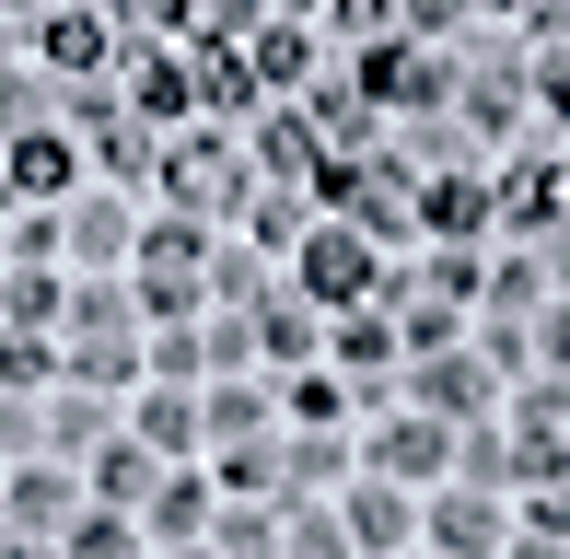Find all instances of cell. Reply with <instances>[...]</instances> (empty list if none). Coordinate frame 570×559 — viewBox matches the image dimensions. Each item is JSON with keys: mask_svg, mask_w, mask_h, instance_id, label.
Listing matches in <instances>:
<instances>
[{"mask_svg": "<svg viewBox=\"0 0 570 559\" xmlns=\"http://www.w3.org/2000/svg\"><path fill=\"white\" fill-rule=\"evenodd\" d=\"M151 559H222V548H210V537H187V548H151Z\"/></svg>", "mask_w": 570, "mask_h": 559, "instance_id": "47", "label": "cell"}, {"mask_svg": "<svg viewBox=\"0 0 570 559\" xmlns=\"http://www.w3.org/2000/svg\"><path fill=\"white\" fill-rule=\"evenodd\" d=\"M256 23H268V0H198V12H187V36H222V47H245Z\"/></svg>", "mask_w": 570, "mask_h": 559, "instance_id": "42", "label": "cell"}, {"mask_svg": "<svg viewBox=\"0 0 570 559\" xmlns=\"http://www.w3.org/2000/svg\"><path fill=\"white\" fill-rule=\"evenodd\" d=\"M256 431H279L268 385H256V373H222V385L198 396V443H256Z\"/></svg>", "mask_w": 570, "mask_h": 559, "instance_id": "25", "label": "cell"}, {"mask_svg": "<svg viewBox=\"0 0 570 559\" xmlns=\"http://www.w3.org/2000/svg\"><path fill=\"white\" fill-rule=\"evenodd\" d=\"M478 303H489V315H535V303H548V268H535V257H501Z\"/></svg>", "mask_w": 570, "mask_h": 559, "instance_id": "37", "label": "cell"}, {"mask_svg": "<svg viewBox=\"0 0 570 559\" xmlns=\"http://www.w3.org/2000/svg\"><path fill=\"white\" fill-rule=\"evenodd\" d=\"M373 268H384V245H361L350 222H303V245H292V292L315 303V315H350V303H373Z\"/></svg>", "mask_w": 570, "mask_h": 559, "instance_id": "3", "label": "cell"}, {"mask_svg": "<svg viewBox=\"0 0 570 559\" xmlns=\"http://www.w3.org/2000/svg\"><path fill=\"white\" fill-rule=\"evenodd\" d=\"M151 478H164V454H151V443H128V431H106V443L82 454V501H94V513H140V501H151Z\"/></svg>", "mask_w": 570, "mask_h": 559, "instance_id": "15", "label": "cell"}, {"mask_svg": "<svg viewBox=\"0 0 570 559\" xmlns=\"http://www.w3.org/2000/svg\"><path fill=\"white\" fill-rule=\"evenodd\" d=\"M0 12H23V0H0Z\"/></svg>", "mask_w": 570, "mask_h": 559, "instance_id": "50", "label": "cell"}, {"mask_svg": "<svg viewBox=\"0 0 570 559\" xmlns=\"http://www.w3.org/2000/svg\"><path fill=\"white\" fill-rule=\"evenodd\" d=\"M420 524H431V548H443V559H501V537H512V524H501V490H465V478L431 501Z\"/></svg>", "mask_w": 570, "mask_h": 559, "instance_id": "16", "label": "cell"}, {"mask_svg": "<svg viewBox=\"0 0 570 559\" xmlns=\"http://www.w3.org/2000/svg\"><path fill=\"white\" fill-rule=\"evenodd\" d=\"M140 537H151V548H187V537H210V467H164V478H151V501H140Z\"/></svg>", "mask_w": 570, "mask_h": 559, "instance_id": "19", "label": "cell"}, {"mask_svg": "<svg viewBox=\"0 0 570 559\" xmlns=\"http://www.w3.org/2000/svg\"><path fill=\"white\" fill-rule=\"evenodd\" d=\"M210 222H140V245H128V315H151V326H198L210 315Z\"/></svg>", "mask_w": 570, "mask_h": 559, "instance_id": "1", "label": "cell"}, {"mask_svg": "<svg viewBox=\"0 0 570 559\" xmlns=\"http://www.w3.org/2000/svg\"><path fill=\"white\" fill-rule=\"evenodd\" d=\"M59 245H70L82 268H128V245H140V210H128L117 187H82V198L59 210Z\"/></svg>", "mask_w": 570, "mask_h": 559, "instance_id": "14", "label": "cell"}, {"mask_svg": "<svg viewBox=\"0 0 570 559\" xmlns=\"http://www.w3.org/2000/svg\"><path fill=\"white\" fill-rule=\"evenodd\" d=\"M140 548H151L140 513H94V501H82V524L59 537V559H140Z\"/></svg>", "mask_w": 570, "mask_h": 559, "instance_id": "32", "label": "cell"}, {"mask_svg": "<svg viewBox=\"0 0 570 559\" xmlns=\"http://www.w3.org/2000/svg\"><path fill=\"white\" fill-rule=\"evenodd\" d=\"M326 350H338V373H350L361 396H384V373H396V315L350 303V315H326Z\"/></svg>", "mask_w": 570, "mask_h": 559, "instance_id": "20", "label": "cell"}, {"mask_svg": "<svg viewBox=\"0 0 570 559\" xmlns=\"http://www.w3.org/2000/svg\"><path fill=\"white\" fill-rule=\"evenodd\" d=\"M210 373V350H198V326H164V339L140 350V385H198Z\"/></svg>", "mask_w": 570, "mask_h": 559, "instance_id": "35", "label": "cell"}, {"mask_svg": "<svg viewBox=\"0 0 570 559\" xmlns=\"http://www.w3.org/2000/svg\"><path fill=\"white\" fill-rule=\"evenodd\" d=\"M151 187H164V210H175V222H245L256 164H245V151H233L222 129H187V140H164Z\"/></svg>", "mask_w": 570, "mask_h": 559, "instance_id": "2", "label": "cell"}, {"mask_svg": "<svg viewBox=\"0 0 570 559\" xmlns=\"http://www.w3.org/2000/svg\"><path fill=\"white\" fill-rule=\"evenodd\" d=\"M268 292V257L256 245H210V303H256Z\"/></svg>", "mask_w": 570, "mask_h": 559, "instance_id": "38", "label": "cell"}, {"mask_svg": "<svg viewBox=\"0 0 570 559\" xmlns=\"http://www.w3.org/2000/svg\"><path fill=\"white\" fill-rule=\"evenodd\" d=\"M59 373L94 385V396H128V385H140V326H70V339H59Z\"/></svg>", "mask_w": 570, "mask_h": 559, "instance_id": "17", "label": "cell"}, {"mask_svg": "<svg viewBox=\"0 0 570 559\" xmlns=\"http://www.w3.org/2000/svg\"><path fill=\"white\" fill-rule=\"evenodd\" d=\"M106 59H117V36H106V12H36V70L47 82H106Z\"/></svg>", "mask_w": 570, "mask_h": 559, "instance_id": "12", "label": "cell"}, {"mask_svg": "<svg viewBox=\"0 0 570 559\" xmlns=\"http://www.w3.org/2000/svg\"><path fill=\"white\" fill-rule=\"evenodd\" d=\"M431 559H443V548H431Z\"/></svg>", "mask_w": 570, "mask_h": 559, "instance_id": "51", "label": "cell"}, {"mask_svg": "<svg viewBox=\"0 0 570 559\" xmlns=\"http://www.w3.org/2000/svg\"><path fill=\"white\" fill-rule=\"evenodd\" d=\"M489 198H501V234H559V222H570V164H548V151H512Z\"/></svg>", "mask_w": 570, "mask_h": 559, "instance_id": "11", "label": "cell"}, {"mask_svg": "<svg viewBox=\"0 0 570 559\" xmlns=\"http://www.w3.org/2000/svg\"><path fill=\"white\" fill-rule=\"evenodd\" d=\"M443 467H454V420H420V409H396L361 454V478H396V490H431Z\"/></svg>", "mask_w": 570, "mask_h": 559, "instance_id": "10", "label": "cell"}, {"mask_svg": "<svg viewBox=\"0 0 570 559\" xmlns=\"http://www.w3.org/2000/svg\"><path fill=\"white\" fill-rule=\"evenodd\" d=\"M315 36H350V47H373V36H396V0H326V12H315Z\"/></svg>", "mask_w": 570, "mask_h": 559, "instance_id": "39", "label": "cell"}, {"mask_svg": "<svg viewBox=\"0 0 570 559\" xmlns=\"http://www.w3.org/2000/svg\"><path fill=\"white\" fill-rule=\"evenodd\" d=\"M465 12H489V23H512V12H524V0H465Z\"/></svg>", "mask_w": 570, "mask_h": 559, "instance_id": "48", "label": "cell"}, {"mask_svg": "<svg viewBox=\"0 0 570 559\" xmlns=\"http://www.w3.org/2000/svg\"><path fill=\"white\" fill-rule=\"evenodd\" d=\"M82 140H94V164H106L117 187H151V164H164V140H151L140 117H128V106L106 117V129H82Z\"/></svg>", "mask_w": 570, "mask_h": 559, "instance_id": "27", "label": "cell"}, {"mask_svg": "<svg viewBox=\"0 0 570 559\" xmlns=\"http://www.w3.org/2000/svg\"><path fill=\"white\" fill-rule=\"evenodd\" d=\"M315 339H326V315L292 292V280H268V292H256V362L292 373V362H315Z\"/></svg>", "mask_w": 570, "mask_h": 559, "instance_id": "22", "label": "cell"}, {"mask_svg": "<svg viewBox=\"0 0 570 559\" xmlns=\"http://www.w3.org/2000/svg\"><path fill=\"white\" fill-rule=\"evenodd\" d=\"M292 431H338V409H350V373H292Z\"/></svg>", "mask_w": 570, "mask_h": 559, "instance_id": "36", "label": "cell"}, {"mask_svg": "<svg viewBox=\"0 0 570 559\" xmlns=\"http://www.w3.org/2000/svg\"><path fill=\"white\" fill-rule=\"evenodd\" d=\"M59 257V210H12V234H0V268H47Z\"/></svg>", "mask_w": 570, "mask_h": 559, "instance_id": "40", "label": "cell"}, {"mask_svg": "<svg viewBox=\"0 0 570 559\" xmlns=\"http://www.w3.org/2000/svg\"><path fill=\"white\" fill-rule=\"evenodd\" d=\"M338 524H350V548H361V559H396L407 537H420V490H396V478H361Z\"/></svg>", "mask_w": 570, "mask_h": 559, "instance_id": "18", "label": "cell"}, {"mask_svg": "<svg viewBox=\"0 0 570 559\" xmlns=\"http://www.w3.org/2000/svg\"><path fill=\"white\" fill-rule=\"evenodd\" d=\"M187 117H210V129H233V117H268V94H256L245 47H222V36H187Z\"/></svg>", "mask_w": 570, "mask_h": 559, "instance_id": "9", "label": "cell"}, {"mask_svg": "<svg viewBox=\"0 0 570 559\" xmlns=\"http://www.w3.org/2000/svg\"><path fill=\"white\" fill-rule=\"evenodd\" d=\"M117 106L140 117V129H187V59H175L164 36H117Z\"/></svg>", "mask_w": 570, "mask_h": 559, "instance_id": "7", "label": "cell"}, {"mask_svg": "<svg viewBox=\"0 0 570 559\" xmlns=\"http://www.w3.org/2000/svg\"><path fill=\"white\" fill-rule=\"evenodd\" d=\"M70 175H82L70 129H12L0 140V210H47V198H70Z\"/></svg>", "mask_w": 570, "mask_h": 559, "instance_id": "6", "label": "cell"}, {"mask_svg": "<svg viewBox=\"0 0 570 559\" xmlns=\"http://www.w3.org/2000/svg\"><path fill=\"white\" fill-rule=\"evenodd\" d=\"M524 23H535L548 47H570V0H524Z\"/></svg>", "mask_w": 570, "mask_h": 559, "instance_id": "45", "label": "cell"}, {"mask_svg": "<svg viewBox=\"0 0 570 559\" xmlns=\"http://www.w3.org/2000/svg\"><path fill=\"white\" fill-rule=\"evenodd\" d=\"M59 303H70V280H47V268H0V326L47 339V326H59Z\"/></svg>", "mask_w": 570, "mask_h": 559, "instance_id": "28", "label": "cell"}, {"mask_svg": "<svg viewBox=\"0 0 570 559\" xmlns=\"http://www.w3.org/2000/svg\"><path fill=\"white\" fill-rule=\"evenodd\" d=\"M524 537H559L570 548V478H535V490H524Z\"/></svg>", "mask_w": 570, "mask_h": 559, "instance_id": "43", "label": "cell"}, {"mask_svg": "<svg viewBox=\"0 0 570 559\" xmlns=\"http://www.w3.org/2000/svg\"><path fill=\"white\" fill-rule=\"evenodd\" d=\"M454 478H465V490H512V443H501V409L454 431Z\"/></svg>", "mask_w": 570, "mask_h": 559, "instance_id": "31", "label": "cell"}, {"mask_svg": "<svg viewBox=\"0 0 570 559\" xmlns=\"http://www.w3.org/2000/svg\"><path fill=\"white\" fill-rule=\"evenodd\" d=\"M524 106L570 129V47H548V59H524Z\"/></svg>", "mask_w": 570, "mask_h": 559, "instance_id": "41", "label": "cell"}, {"mask_svg": "<svg viewBox=\"0 0 570 559\" xmlns=\"http://www.w3.org/2000/svg\"><path fill=\"white\" fill-rule=\"evenodd\" d=\"M47 373H59V339H23V326H0V396H47Z\"/></svg>", "mask_w": 570, "mask_h": 559, "instance_id": "33", "label": "cell"}, {"mask_svg": "<svg viewBox=\"0 0 570 559\" xmlns=\"http://www.w3.org/2000/svg\"><path fill=\"white\" fill-rule=\"evenodd\" d=\"M106 431H117V396H94V385L36 396V454H94Z\"/></svg>", "mask_w": 570, "mask_h": 559, "instance_id": "21", "label": "cell"}, {"mask_svg": "<svg viewBox=\"0 0 570 559\" xmlns=\"http://www.w3.org/2000/svg\"><path fill=\"white\" fill-rule=\"evenodd\" d=\"M140 409H128V443H151L175 467V454H198V385H128Z\"/></svg>", "mask_w": 570, "mask_h": 559, "instance_id": "24", "label": "cell"}, {"mask_svg": "<svg viewBox=\"0 0 570 559\" xmlns=\"http://www.w3.org/2000/svg\"><path fill=\"white\" fill-rule=\"evenodd\" d=\"M407 409H420V420H454V431H465V420H489V409H501V373H489L478 350L454 339V350H431V362H407Z\"/></svg>", "mask_w": 570, "mask_h": 559, "instance_id": "5", "label": "cell"}, {"mask_svg": "<svg viewBox=\"0 0 570 559\" xmlns=\"http://www.w3.org/2000/svg\"><path fill=\"white\" fill-rule=\"evenodd\" d=\"M210 490H233V501H279V431H256V443H222Z\"/></svg>", "mask_w": 570, "mask_h": 559, "instance_id": "29", "label": "cell"}, {"mask_svg": "<svg viewBox=\"0 0 570 559\" xmlns=\"http://www.w3.org/2000/svg\"><path fill=\"white\" fill-rule=\"evenodd\" d=\"M303 222H315V198H303V187H256V198H245V245H256V257H292Z\"/></svg>", "mask_w": 570, "mask_h": 559, "instance_id": "26", "label": "cell"}, {"mask_svg": "<svg viewBox=\"0 0 570 559\" xmlns=\"http://www.w3.org/2000/svg\"><path fill=\"white\" fill-rule=\"evenodd\" d=\"M524 339H535V373H570V303H535Z\"/></svg>", "mask_w": 570, "mask_h": 559, "instance_id": "44", "label": "cell"}, {"mask_svg": "<svg viewBox=\"0 0 570 559\" xmlns=\"http://www.w3.org/2000/svg\"><path fill=\"white\" fill-rule=\"evenodd\" d=\"M268 12H292V23H315V12H326V0H268Z\"/></svg>", "mask_w": 570, "mask_h": 559, "instance_id": "49", "label": "cell"}, {"mask_svg": "<svg viewBox=\"0 0 570 559\" xmlns=\"http://www.w3.org/2000/svg\"><path fill=\"white\" fill-rule=\"evenodd\" d=\"M279 559H361V548L326 501H279Z\"/></svg>", "mask_w": 570, "mask_h": 559, "instance_id": "30", "label": "cell"}, {"mask_svg": "<svg viewBox=\"0 0 570 559\" xmlns=\"http://www.w3.org/2000/svg\"><path fill=\"white\" fill-rule=\"evenodd\" d=\"M315 117H303V106H268V117H256V151H245V164H256V187H303V175H315Z\"/></svg>", "mask_w": 570, "mask_h": 559, "instance_id": "23", "label": "cell"}, {"mask_svg": "<svg viewBox=\"0 0 570 559\" xmlns=\"http://www.w3.org/2000/svg\"><path fill=\"white\" fill-rule=\"evenodd\" d=\"M0 524H12V537H47V548H59L70 524H82V478H70L59 454H23V467H0Z\"/></svg>", "mask_w": 570, "mask_h": 559, "instance_id": "4", "label": "cell"}, {"mask_svg": "<svg viewBox=\"0 0 570 559\" xmlns=\"http://www.w3.org/2000/svg\"><path fill=\"white\" fill-rule=\"evenodd\" d=\"M501 559H570L559 537H501Z\"/></svg>", "mask_w": 570, "mask_h": 559, "instance_id": "46", "label": "cell"}, {"mask_svg": "<svg viewBox=\"0 0 570 559\" xmlns=\"http://www.w3.org/2000/svg\"><path fill=\"white\" fill-rule=\"evenodd\" d=\"M210 548H222V559H279V513L233 501V513H210Z\"/></svg>", "mask_w": 570, "mask_h": 559, "instance_id": "34", "label": "cell"}, {"mask_svg": "<svg viewBox=\"0 0 570 559\" xmlns=\"http://www.w3.org/2000/svg\"><path fill=\"white\" fill-rule=\"evenodd\" d=\"M245 70H256V94L279 106V94H303V82L326 70V36H315V23H292V12H268V23L245 36Z\"/></svg>", "mask_w": 570, "mask_h": 559, "instance_id": "13", "label": "cell"}, {"mask_svg": "<svg viewBox=\"0 0 570 559\" xmlns=\"http://www.w3.org/2000/svg\"><path fill=\"white\" fill-rule=\"evenodd\" d=\"M407 222H420L431 245H478L489 222H501V198H489L478 164H454V175H420V187H407Z\"/></svg>", "mask_w": 570, "mask_h": 559, "instance_id": "8", "label": "cell"}]
</instances>
